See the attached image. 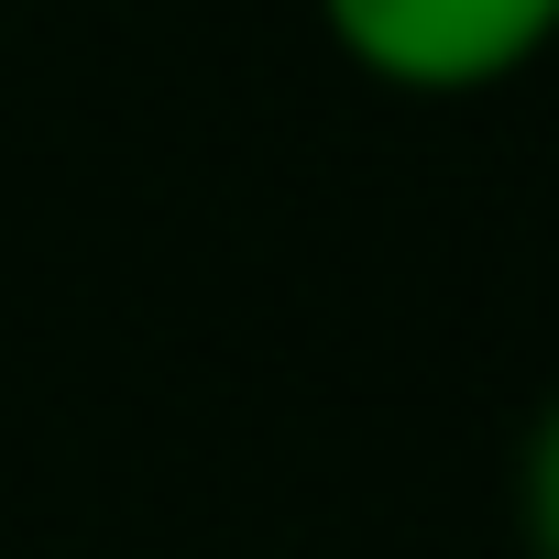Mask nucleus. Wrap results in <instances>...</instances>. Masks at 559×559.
Here are the masks:
<instances>
[{
	"instance_id": "1",
	"label": "nucleus",
	"mask_w": 559,
	"mask_h": 559,
	"mask_svg": "<svg viewBox=\"0 0 559 559\" xmlns=\"http://www.w3.org/2000/svg\"><path fill=\"white\" fill-rule=\"evenodd\" d=\"M319 34L406 99H483L559 56V0H319Z\"/></svg>"
},
{
	"instance_id": "2",
	"label": "nucleus",
	"mask_w": 559,
	"mask_h": 559,
	"mask_svg": "<svg viewBox=\"0 0 559 559\" xmlns=\"http://www.w3.org/2000/svg\"><path fill=\"white\" fill-rule=\"evenodd\" d=\"M515 526H526V559H559V384H548V406L526 417V450H515Z\"/></svg>"
}]
</instances>
